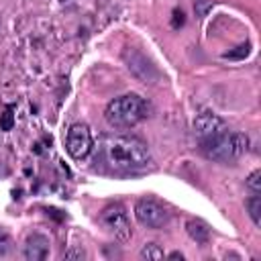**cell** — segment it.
Masks as SVG:
<instances>
[{"mask_svg":"<svg viewBox=\"0 0 261 261\" xmlns=\"http://www.w3.org/2000/svg\"><path fill=\"white\" fill-rule=\"evenodd\" d=\"M104 159L116 171H139L151 165V151L137 137H110L104 141Z\"/></svg>","mask_w":261,"mask_h":261,"instance_id":"obj_1","label":"cell"},{"mask_svg":"<svg viewBox=\"0 0 261 261\" xmlns=\"http://www.w3.org/2000/svg\"><path fill=\"white\" fill-rule=\"evenodd\" d=\"M200 151L206 159L218 163H232L249 151V137L245 133H228L224 128L222 133L200 139Z\"/></svg>","mask_w":261,"mask_h":261,"instance_id":"obj_2","label":"cell"},{"mask_svg":"<svg viewBox=\"0 0 261 261\" xmlns=\"http://www.w3.org/2000/svg\"><path fill=\"white\" fill-rule=\"evenodd\" d=\"M149 114V104L139 94H122L108 102L104 118L112 128H130Z\"/></svg>","mask_w":261,"mask_h":261,"instance_id":"obj_3","label":"cell"},{"mask_svg":"<svg viewBox=\"0 0 261 261\" xmlns=\"http://www.w3.org/2000/svg\"><path fill=\"white\" fill-rule=\"evenodd\" d=\"M100 224L118 243H128L130 237H133V228H130V220H128L126 208L122 204H118V202L108 204L100 212Z\"/></svg>","mask_w":261,"mask_h":261,"instance_id":"obj_4","label":"cell"},{"mask_svg":"<svg viewBox=\"0 0 261 261\" xmlns=\"http://www.w3.org/2000/svg\"><path fill=\"white\" fill-rule=\"evenodd\" d=\"M135 218L139 220V224L157 230V228H163L169 222V212L157 200L141 198L135 204Z\"/></svg>","mask_w":261,"mask_h":261,"instance_id":"obj_5","label":"cell"},{"mask_svg":"<svg viewBox=\"0 0 261 261\" xmlns=\"http://www.w3.org/2000/svg\"><path fill=\"white\" fill-rule=\"evenodd\" d=\"M65 151L73 159H84L92 151V133L86 122H73L65 135Z\"/></svg>","mask_w":261,"mask_h":261,"instance_id":"obj_6","label":"cell"},{"mask_svg":"<svg viewBox=\"0 0 261 261\" xmlns=\"http://www.w3.org/2000/svg\"><path fill=\"white\" fill-rule=\"evenodd\" d=\"M49 237L43 232H31L22 245V257L29 261H43L49 255Z\"/></svg>","mask_w":261,"mask_h":261,"instance_id":"obj_7","label":"cell"},{"mask_svg":"<svg viewBox=\"0 0 261 261\" xmlns=\"http://www.w3.org/2000/svg\"><path fill=\"white\" fill-rule=\"evenodd\" d=\"M194 128H196V133H198L200 139H206V137H212V135H216V133H222L226 126H224V120H222L220 116H216L214 112L204 110V112H200V114L196 116Z\"/></svg>","mask_w":261,"mask_h":261,"instance_id":"obj_8","label":"cell"},{"mask_svg":"<svg viewBox=\"0 0 261 261\" xmlns=\"http://www.w3.org/2000/svg\"><path fill=\"white\" fill-rule=\"evenodd\" d=\"M186 232L190 234L192 241H196V243H200V245H206L208 239H210V228H208V224L202 222V220H198V218H192V220L186 222Z\"/></svg>","mask_w":261,"mask_h":261,"instance_id":"obj_9","label":"cell"},{"mask_svg":"<svg viewBox=\"0 0 261 261\" xmlns=\"http://www.w3.org/2000/svg\"><path fill=\"white\" fill-rule=\"evenodd\" d=\"M247 212L253 220L255 226H261V198L257 194H253L249 200H247Z\"/></svg>","mask_w":261,"mask_h":261,"instance_id":"obj_10","label":"cell"},{"mask_svg":"<svg viewBox=\"0 0 261 261\" xmlns=\"http://www.w3.org/2000/svg\"><path fill=\"white\" fill-rule=\"evenodd\" d=\"M139 257H141V259H163L165 253H163V249H161L157 243H147V245H143V249L139 251Z\"/></svg>","mask_w":261,"mask_h":261,"instance_id":"obj_11","label":"cell"},{"mask_svg":"<svg viewBox=\"0 0 261 261\" xmlns=\"http://www.w3.org/2000/svg\"><path fill=\"white\" fill-rule=\"evenodd\" d=\"M10 251H12V239H10V234L0 226V259L6 257V255H10Z\"/></svg>","mask_w":261,"mask_h":261,"instance_id":"obj_12","label":"cell"},{"mask_svg":"<svg viewBox=\"0 0 261 261\" xmlns=\"http://www.w3.org/2000/svg\"><path fill=\"white\" fill-rule=\"evenodd\" d=\"M247 188L253 192V194H259L261 192V171L255 169L249 177H247Z\"/></svg>","mask_w":261,"mask_h":261,"instance_id":"obj_13","label":"cell"},{"mask_svg":"<svg viewBox=\"0 0 261 261\" xmlns=\"http://www.w3.org/2000/svg\"><path fill=\"white\" fill-rule=\"evenodd\" d=\"M61 259H75V261H82V259H86V251H84L82 247H71V249H67V251L61 253Z\"/></svg>","mask_w":261,"mask_h":261,"instance_id":"obj_14","label":"cell"},{"mask_svg":"<svg viewBox=\"0 0 261 261\" xmlns=\"http://www.w3.org/2000/svg\"><path fill=\"white\" fill-rule=\"evenodd\" d=\"M12 122H14L12 110H10V108H6V112L0 116V128H2V130H10V128H12Z\"/></svg>","mask_w":261,"mask_h":261,"instance_id":"obj_15","label":"cell"},{"mask_svg":"<svg viewBox=\"0 0 261 261\" xmlns=\"http://www.w3.org/2000/svg\"><path fill=\"white\" fill-rule=\"evenodd\" d=\"M247 53H249V45H241V47H237V51L224 53V57L226 59H243V57H247Z\"/></svg>","mask_w":261,"mask_h":261,"instance_id":"obj_16","label":"cell"},{"mask_svg":"<svg viewBox=\"0 0 261 261\" xmlns=\"http://www.w3.org/2000/svg\"><path fill=\"white\" fill-rule=\"evenodd\" d=\"M212 6V2L210 0H198V14L200 16H204L206 14V10Z\"/></svg>","mask_w":261,"mask_h":261,"instance_id":"obj_17","label":"cell"},{"mask_svg":"<svg viewBox=\"0 0 261 261\" xmlns=\"http://www.w3.org/2000/svg\"><path fill=\"white\" fill-rule=\"evenodd\" d=\"M167 257H169V259H184V255H181L179 251H173V253H169Z\"/></svg>","mask_w":261,"mask_h":261,"instance_id":"obj_18","label":"cell"}]
</instances>
